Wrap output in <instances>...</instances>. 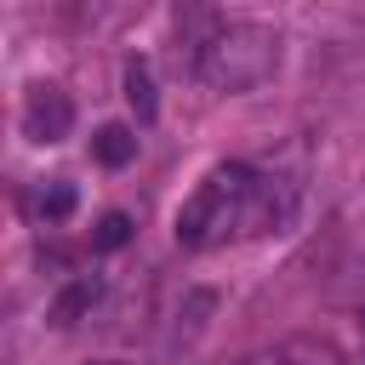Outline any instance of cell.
Listing matches in <instances>:
<instances>
[{
	"mask_svg": "<svg viewBox=\"0 0 365 365\" xmlns=\"http://www.w3.org/2000/svg\"><path fill=\"white\" fill-rule=\"evenodd\" d=\"M291 211H297V188L285 177H262L251 165H217L177 211V240L188 251H205V245H222L240 234L285 228Z\"/></svg>",
	"mask_w": 365,
	"mask_h": 365,
	"instance_id": "6da1fadb",
	"label": "cell"
},
{
	"mask_svg": "<svg viewBox=\"0 0 365 365\" xmlns=\"http://www.w3.org/2000/svg\"><path fill=\"white\" fill-rule=\"evenodd\" d=\"M279 68V34L268 23H228L194 51V74L211 91H257Z\"/></svg>",
	"mask_w": 365,
	"mask_h": 365,
	"instance_id": "7a4b0ae2",
	"label": "cell"
},
{
	"mask_svg": "<svg viewBox=\"0 0 365 365\" xmlns=\"http://www.w3.org/2000/svg\"><path fill=\"white\" fill-rule=\"evenodd\" d=\"M74 131V103L57 86H34L23 97V137L29 143H63Z\"/></svg>",
	"mask_w": 365,
	"mask_h": 365,
	"instance_id": "3957f363",
	"label": "cell"
},
{
	"mask_svg": "<svg viewBox=\"0 0 365 365\" xmlns=\"http://www.w3.org/2000/svg\"><path fill=\"white\" fill-rule=\"evenodd\" d=\"M240 365H348V359H342V348H336L331 336H319V331H297V336H279L274 348L245 354Z\"/></svg>",
	"mask_w": 365,
	"mask_h": 365,
	"instance_id": "277c9868",
	"label": "cell"
},
{
	"mask_svg": "<svg viewBox=\"0 0 365 365\" xmlns=\"http://www.w3.org/2000/svg\"><path fill=\"white\" fill-rule=\"evenodd\" d=\"M217 308V297L211 291H188L182 297V308H177V331H171V348H188L194 336H200V325H205V314Z\"/></svg>",
	"mask_w": 365,
	"mask_h": 365,
	"instance_id": "5b68a950",
	"label": "cell"
},
{
	"mask_svg": "<svg viewBox=\"0 0 365 365\" xmlns=\"http://www.w3.org/2000/svg\"><path fill=\"white\" fill-rule=\"evenodd\" d=\"M125 103H131L137 125H154L160 103H154V80H148V63H131V68H125Z\"/></svg>",
	"mask_w": 365,
	"mask_h": 365,
	"instance_id": "8992f818",
	"label": "cell"
},
{
	"mask_svg": "<svg viewBox=\"0 0 365 365\" xmlns=\"http://www.w3.org/2000/svg\"><path fill=\"white\" fill-rule=\"evenodd\" d=\"M29 205H34V217H40V222H63V217L74 211V188H68L63 177H51V182H40V188H34V200H29Z\"/></svg>",
	"mask_w": 365,
	"mask_h": 365,
	"instance_id": "52a82bcc",
	"label": "cell"
},
{
	"mask_svg": "<svg viewBox=\"0 0 365 365\" xmlns=\"http://www.w3.org/2000/svg\"><path fill=\"white\" fill-rule=\"evenodd\" d=\"M91 154H97L103 165H125V160L137 154V137H131L125 125H103V131L91 137Z\"/></svg>",
	"mask_w": 365,
	"mask_h": 365,
	"instance_id": "ba28073f",
	"label": "cell"
},
{
	"mask_svg": "<svg viewBox=\"0 0 365 365\" xmlns=\"http://www.w3.org/2000/svg\"><path fill=\"white\" fill-rule=\"evenodd\" d=\"M97 291H103L97 279H74V285H68V291L57 297V308H51V319H57V325H74V319H80V314H86V308L97 302Z\"/></svg>",
	"mask_w": 365,
	"mask_h": 365,
	"instance_id": "9c48e42d",
	"label": "cell"
},
{
	"mask_svg": "<svg viewBox=\"0 0 365 365\" xmlns=\"http://www.w3.org/2000/svg\"><path fill=\"white\" fill-rule=\"evenodd\" d=\"M125 240H131V217H125V211H108V217L97 222V234H91L97 251H120Z\"/></svg>",
	"mask_w": 365,
	"mask_h": 365,
	"instance_id": "30bf717a",
	"label": "cell"
},
{
	"mask_svg": "<svg viewBox=\"0 0 365 365\" xmlns=\"http://www.w3.org/2000/svg\"><path fill=\"white\" fill-rule=\"evenodd\" d=\"M91 365H114V359H91Z\"/></svg>",
	"mask_w": 365,
	"mask_h": 365,
	"instance_id": "8fae6325",
	"label": "cell"
},
{
	"mask_svg": "<svg viewBox=\"0 0 365 365\" xmlns=\"http://www.w3.org/2000/svg\"><path fill=\"white\" fill-rule=\"evenodd\" d=\"M359 314H365V297H359Z\"/></svg>",
	"mask_w": 365,
	"mask_h": 365,
	"instance_id": "7c38bea8",
	"label": "cell"
},
{
	"mask_svg": "<svg viewBox=\"0 0 365 365\" xmlns=\"http://www.w3.org/2000/svg\"><path fill=\"white\" fill-rule=\"evenodd\" d=\"M354 365H365V354H359V359H354Z\"/></svg>",
	"mask_w": 365,
	"mask_h": 365,
	"instance_id": "4fadbf2b",
	"label": "cell"
}]
</instances>
